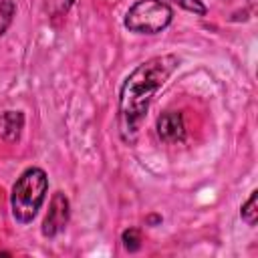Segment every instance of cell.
Here are the masks:
<instances>
[{
	"label": "cell",
	"instance_id": "8fae6325",
	"mask_svg": "<svg viewBox=\"0 0 258 258\" xmlns=\"http://www.w3.org/2000/svg\"><path fill=\"white\" fill-rule=\"evenodd\" d=\"M177 4L181 8H185L187 12H194V14H200V16L206 14V6L200 0H177Z\"/></svg>",
	"mask_w": 258,
	"mask_h": 258
},
{
	"label": "cell",
	"instance_id": "5b68a950",
	"mask_svg": "<svg viewBox=\"0 0 258 258\" xmlns=\"http://www.w3.org/2000/svg\"><path fill=\"white\" fill-rule=\"evenodd\" d=\"M157 135L165 143H177L185 137V125L183 117L177 111H167L157 117Z\"/></svg>",
	"mask_w": 258,
	"mask_h": 258
},
{
	"label": "cell",
	"instance_id": "30bf717a",
	"mask_svg": "<svg viewBox=\"0 0 258 258\" xmlns=\"http://www.w3.org/2000/svg\"><path fill=\"white\" fill-rule=\"evenodd\" d=\"M73 0H46V8L50 10L52 16H58V14H64L69 10Z\"/></svg>",
	"mask_w": 258,
	"mask_h": 258
},
{
	"label": "cell",
	"instance_id": "ba28073f",
	"mask_svg": "<svg viewBox=\"0 0 258 258\" xmlns=\"http://www.w3.org/2000/svg\"><path fill=\"white\" fill-rule=\"evenodd\" d=\"M14 12H16V6H14L12 0H0V36L10 26V22L14 18Z\"/></svg>",
	"mask_w": 258,
	"mask_h": 258
},
{
	"label": "cell",
	"instance_id": "8992f818",
	"mask_svg": "<svg viewBox=\"0 0 258 258\" xmlns=\"http://www.w3.org/2000/svg\"><path fill=\"white\" fill-rule=\"evenodd\" d=\"M24 127V115L20 111H6L0 117V135L6 141H16Z\"/></svg>",
	"mask_w": 258,
	"mask_h": 258
},
{
	"label": "cell",
	"instance_id": "277c9868",
	"mask_svg": "<svg viewBox=\"0 0 258 258\" xmlns=\"http://www.w3.org/2000/svg\"><path fill=\"white\" fill-rule=\"evenodd\" d=\"M67 222H69V200L62 191H56L50 198L48 212L42 220V236L54 238L58 232L67 228Z\"/></svg>",
	"mask_w": 258,
	"mask_h": 258
},
{
	"label": "cell",
	"instance_id": "9c48e42d",
	"mask_svg": "<svg viewBox=\"0 0 258 258\" xmlns=\"http://www.w3.org/2000/svg\"><path fill=\"white\" fill-rule=\"evenodd\" d=\"M121 242H123L125 250L137 252V250L141 248V232L135 230V228H129V230H125V232L121 234Z\"/></svg>",
	"mask_w": 258,
	"mask_h": 258
},
{
	"label": "cell",
	"instance_id": "3957f363",
	"mask_svg": "<svg viewBox=\"0 0 258 258\" xmlns=\"http://www.w3.org/2000/svg\"><path fill=\"white\" fill-rule=\"evenodd\" d=\"M171 8L161 0H139L125 14V28L137 34L161 32L171 22Z\"/></svg>",
	"mask_w": 258,
	"mask_h": 258
},
{
	"label": "cell",
	"instance_id": "7a4b0ae2",
	"mask_svg": "<svg viewBox=\"0 0 258 258\" xmlns=\"http://www.w3.org/2000/svg\"><path fill=\"white\" fill-rule=\"evenodd\" d=\"M48 189V177L40 167H28L14 183L10 206L12 216L20 224H28L38 214Z\"/></svg>",
	"mask_w": 258,
	"mask_h": 258
},
{
	"label": "cell",
	"instance_id": "6da1fadb",
	"mask_svg": "<svg viewBox=\"0 0 258 258\" xmlns=\"http://www.w3.org/2000/svg\"><path fill=\"white\" fill-rule=\"evenodd\" d=\"M179 58L175 54H159L141 62L123 83L119 97V123L121 135L127 143H135L141 121L149 109V103L157 89L171 77L177 69Z\"/></svg>",
	"mask_w": 258,
	"mask_h": 258
},
{
	"label": "cell",
	"instance_id": "52a82bcc",
	"mask_svg": "<svg viewBox=\"0 0 258 258\" xmlns=\"http://www.w3.org/2000/svg\"><path fill=\"white\" fill-rule=\"evenodd\" d=\"M240 216L248 226H256V222H258V191L250 194V198L246 200V204L240 210Z\"/></svg>",
	"mask_w": 258,
	"mask_h": 258
}]
</instances>
